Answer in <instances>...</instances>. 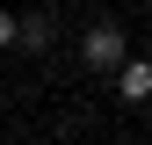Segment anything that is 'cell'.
I'll return each mask as SVG.
<instances>
[{"label":"cell","instance_id":"1","mask_svg":"<svg viewBox=\"0 0 152 145\" xmlns=\"http://www.w3.org/2000/svg\"><path fill=\"white\" fill-rule=\"evenodd\" d=\"M123 58H130V51H123V29H116V22H94V29L80 36V65H87V72H116Z\"/></svg>","mask_w":152,"mask_h":145},{"label":"cell","instance_id":"4","mask_svg":"<svg viewBox=\"0 0 152 145\" xmlns=\"http://www.w3.org/2000/svg\"><path fill=\"white\" fill-rule=\"evenodd\" d=\"M15 36H22V22H15V15H0V44H15Z\"/></svg>","mask_w":152,"mask_h":145},{"label":"cell","instance_id":"3","mask_svg":"<svg viewBox=\"0 0 152 145\" xmlns=\"http://www.w3.org/2000/svg\"><path fill=\"white\" fill-rule=\"evenodd\" d=\"M22 51H51V22L44 15H22V36H15Z\"/></svg>","mask_w":152,"mask_h":145},{"label":"cell","instance_id":"5","mask_svg":"<svg viewBox=\"0 0 152 145\" xmlns=\"http://www.w3.org/2000/svg\"><path fill=\"white\" fill-rule=\"evenodd\" d=\"M36 145H44V138H36Z\"/></svg>","mask_w":152,"mask_h":145},{"label":"cell","instance_id":"2","mask_svg":"<svg viewBox=\"0 0 152 145\" xmlns=\"http://www.w3.org/2000/svg\"><path fill=\"white\" fill-rule=\"evenodd\" d=\"M116 102H152V65L145 58H123L116 65Z\"/></svg>","mask_w":152,"mask_h":145}]
</instances>
